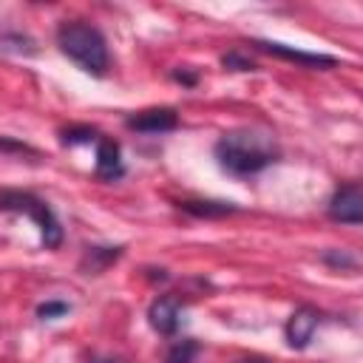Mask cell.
<instances>
[{
  "label": "cell",
  "instance_id": "2e32d148",
  "mask_svg": "<svg viewBox=\"0 0 363 363\" xmlns=\"http://www.w3.org/2000/svg\"><path fill=\"white\" fill-rule=\"evenodd\" d=\"M221 65L230 68V71H255V62L250 57H241L238 51H227L221 54Z\"/></svg>",
  "mask_w": 363,
  "mask_h": 363
},
{
  "label": "cell",
  "instance_id": "9a60e30c",
  "mask_svg": "<svg viewBox=\"0 0 363 363\" xmlns=\"http://www.w3.org/2000/svg\"><path fill=\"white\" fill-rule=\"evenodd\" d=\"M96 139V130L94 128H68L62 130V145H85V142H94Z\"/></svg>",
  "mask_w": 363,
  "mask_h": 363
},
{
  "label": "cell",
  "instance_id": "4fadbf2b",
  "mask_svg": "<svg viewBox=\"0 0 363 363\" xmlns=\"http://www.w3.org/2000/svg\"><path fill=\"white\" fill-rule=\"evenodd\" d=\"M323 264H329L335 269H354L357 267V258L349 255V252H343V250H329V252H323Z\"/></svg>",
  "mask_w": 363,
  "mask_h": 363
},
{
  "label": "cell",
  "instance_id": "ffe728a7",
  "mask_svg": "<svg viewBox=\"0 0 363 363\" xmlns=\"http://www.w3.org/2000/svg\"><path fill=\"white\" fill-rule=\"evenodd\" d=\"M238 363H267V360H258V357H247V360H238Z\"/></svg>",
  "mask_w": 363,
  "mask_h": 363
},
{
  "label": "cell",
  "instance_id": "9c48e42d",
  "mask_svg": "<svg viewBox=\"0 0 363 363\" xmlns=\"http://www.w3.org/2000/svg\"><path fill=\"white\" fill-rule=\"evenodd\" d=\"M125 173L122 159H119V145L113 139H99L96 145V176L102 182H113Z\"/></svg>",
  "mask_w": 363,
  "mask_h": 363
},
{
  "label": "cell",
  "instance_id": "ac0fdd59",
  "mask_svg": "<svg viewBox=\"0 0 363 363\" xmlns=\"http://www.w3.org/2000/svg\"><path fill=\"white\" fill-rule=\"evenodd\" d=\"M173 79H176V82H182V85H187V88H193V85L199 82V77H196V74H190V71H184V68H176V71H173Z\"/></svg>",
  "mask_w": 363,
  "mask_h": 363
},
{
  "label": "cell",
  "instance_id": "6da1fadb",
  "mask_svg": "<svg viewBox=\"0 0 363 363\" xmlns=\"http://www.w3.org/2000/svg\"><path fill=\"white\" fill-rule=\"evenodd\" d=\"M213 153H216L218 167L227 170L230 176H252L269 167L272 162H278V147L272 136L264 130H252V128L224 133L216 142Z\"/></svg>",
  "mask_w": 363,
  "mask_h": 363
},
{
  "label": "cell",
  "instance_id": "ba28073f",
  "mask_svg": "<svg viewBox=\"0 0 363 363\" xmlns=\"http://www.w3.org/2000/svg\"><path fill=\"white\" fill-rule=\"evenodd\" d=\"M179 312H182V303L179 298L173 295H164V298H156L147 309V320L150 326L159 332V335H173L179 329Z\"/></svg>",
  "mask_w": 363,
  "mask_h": 363
},
{
  "label": "cell",
  "instance_id": "8fae6325",
  "mask_svg": "<svg viewBox=\"0 0 363 363\" xmlns=\"http://www.w3.org/2000/svg\"><path fill=\"white\" fill-rule=\"evenodd\" d=\"M179 207L196 218H224V216H233L238 207L233 201H204V199H187V201H179Z\"/></svg>",
  "mask_w": 363,
  "mask_h": 363
},
{
  "label": "cell",
  "instance_id": "30bf717a",
  "mask_svg": "<svg viewBox=\"0 0 363 363\" xmlns=\"http://www.w3.org/2000/svg\"><path fill=\"white\" fill-rule=\"evenodd\" d=\"M122 255V247H88L82 261H79V269L85 275H99L105 272L116 258Z\"/></svg>",
  "mask_w": 363,
  "mask_h": 363
},
{
  "label": "cell",
  "instance_id": "d6986e66",
  "mask_svg": "<svg viewBox=\"0 0 363 363\" xmlns=\"http://www.w3.org/2000/svg\"><path fill=\"white\" fill-rule=\"evenodd\" d=\"M0 150H20V153H34L28 145H20V142H9V139H0Z\"/></svg>",
  "mask_w": 363,
  "mask_h": 363
},
{
  "label": "cell",
  "instance_id": "277c9868",
  "mask_svg": "<svg viewBox=\"0 0 363 363\" xmlns=\"http://www.w3.org/2000/svg\"><path fill=\"white\" fill-rule=\"evenodd\" d=\"M329 218L340 224H360L363 221V187L360 182H349L335 190L329 199Z\"/></svg>",
  "mask_w": 363,
  "mask_h": 363
},
{
  "label": "cell",
  "instance_id": "8992f818",
  "mask_svg": "<svg viewBox=\"0 0 363 363\" xmlns=\"http://www.w3.org/2000/svg\"><path fill=\"white\" fill-rule=\"evenodd\" d=\"M125 125L136 133H167L179 125V113L173 108H147L125 119Z\"/></svg>",
  "mask_w": 363,
  "mask_h": 363
},
{
  "label": "cell",
  "instance_id": "5b68a950",
  "mask_svg": "<svg viewBox=\"0 0 363 363\" xmlns=\"http://www.w3.org/2000/svg\"><path fill=\"white\" fill-rule=\"evenodd\" d=\"M252 45H258L261 51L272 54V57H281V60H289V62H298L303 68H335L337 60L329 57V54H312V51H301V48H292V45H284V43H269V40H255Z\"/></svg>",
  "mask_w": 363,
  "mask_h": 363
},
{
  "label": "cell",
  "instance_id": "52a82bcc",
  "mask_svg": "<svg viewBox=\"0 0 363 363\" xmlns=\"http://www.w3.org/2000/svg\"><path fill=\"white\" fill-rule=\"evenodd\" d=\"M318 323H320L318 309H312V306H298V309L289 315V320H286V343H289L292 349H306L309 340H312V335H315V329H318Z\"/></svg>",
  "mask_w": 363,
  "mask_h": 363
},
{
  "label": "cell",
  "instance_id": "7a4b0ae2",
  "mask_svg": "<svg viewBox=\"0 0 363 363\" xmlns=\"http://www.w3.org/2000/svg\"><path fill=\"white\" fill-rule=\"evenodd\" d=\"M57 45L82 71H88L94 77H105V71H108V43H105V37L96 26H88L82 20L62 23L57 28Z\"/></svg>",
  "mask_w": 363,
  "mask_h": 363
},
{
  "label": "cell",
  "instance_id": "e0dca14e",
  "mask_svg": "<svg viewBox=\"0 0 363 363\" xmlns=\"http://www.w3.org/2000/svg\"><path fill=\"white\" fill-rule=\"evenodd\" d=\"M65 312H68V303H65V301H45V303L37 306V318H43V320L60 318V315H65Z\"/></svg>",
  "mask_w": 363,
  "mask_h": 363
},
{
  "label": "cell",
  "instance_id": "3957f363",
  "mask_svg": "<svg viewBox=\"0 0 363 363\" xmlns=\"http://www.w3.org/2000/svg\"><path fill=\"white\" fill-rule=\"evenodd\" d=\"M0 213H26L28 218H34L37 227H40V233H43V247L45 250H57L62 244V227H60L57 216L34 193L0 190Z\"/></svg>",
  "mask_w": 363,
  "mask_h": 363
},
{
  "label": "cell",
  "instance_id": "7c38bea8",
  "mask_svg": "<svg viewBox=\"0 0 363 363\" xmlns=\"http://www.w3.org/2000/svg\"><path fill=\"white\" fill-rule=\"evenodd\" d=\"M0 51H14V54H34V40L26 34H0Z\"/></svg>",
  "mask_w": 363,
  "mask_h": 363
},
{
  "label": "cell",
  "instance_id": "44dd1931",
  "mask_svg": "<svg viewBox=\"0 0 363 363\" xmlns=\"http://www.w3.org/2000/svg\"><path fill=\"white\" fill-rule=\"evenodd\" d=\"M91 363H113V360H91Z\"/></svg>",
  "mask_w": 363,
  "mask_h": 363
},
{
  "label": "cell",
  "instance_id": "5bb4252c",
  "mask_svg": "<svg viewBox=\"0 0 363 363\" xmlns=\"http://www.w3.org/2000/svg\"><path fill=\"white\" fill-rule=\"evenodd\" d=\"M196 352H199V346H196L193 340H182V343H176V346L167 352V363H190Z\"/></svg>",
  "mask_w": 363,
  "mask_h": 363
}]
</instances>
